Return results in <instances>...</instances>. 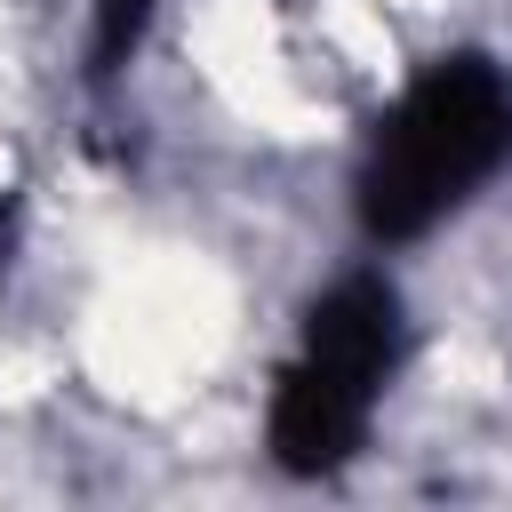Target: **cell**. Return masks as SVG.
Returning <instances> with one entry per match:
<instances>
[{
  "label": "cell",
  "instance_id": "cell-1",
  "mask_svg": "<svg viewBox=\"0 0 512 512\" xmlns=\"http://www.w3.org/2000/svg\"><path fill=\"white\" fill-rule=\"evenodd\" d=\"M512 160V80L488 56H440L376 128L360 168V224L376 240H416L456 216Z\"/></svg>",
  "mask_w": 512,
  "mask_h": 512
},
{
  "label": "cell",
  "instance_id": "cell-2",
  "mask_svg": "<svg viewBox=\"0 0 512 512\" xmlns=\"http://www.w3.org/2000/svg\"><path fill=\"white\" fill-rule=\"evenodd\" d=\"M392 360H400V296L384 280H368V272L336 280L304 312V344L280 368V392H272V456L288 472H336L360 448Z\"/></svg>",
  "mask_w": 512,
  "mask_h": 512
},
{
  "label": "cell",
  "instance_id": "cell-3",
  "mask_svg": "<svg viewBox=\"0 0 512 512\" xmlns=\"http://www.w3.org/2000/svg\"><path fill=\"white\" fill-rule=\"evenodd\" d=\"M152 8H160V0H96V72H112V64L144 40Z\"/></svg>",
  "mask_w": 512,
  "mask_h": 512
}]
</instances>
